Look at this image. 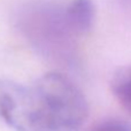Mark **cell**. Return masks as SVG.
Returning <instances> with one entry per match:
<instances>
[{
	"mask_svg": "<svg viewBox=\"0 0 131 131\" xmlns=\"http://www.w3.org/2000/svg\"><path fill=\"white\" fill-rule=\"evenodd\" d=\"M63 12L72 35L86 34L93 26L94 5L92 0H71Z\"/></svg>",
	"mask_w": 131,
	"mask_h": 131,
	"instance_id": "cell-3",
	"label": "cell"
},
{
	"mask_svg": "<svg viewBox=\"0 0 131 131\" xmlns=\"http://www.w3.org/2000/svg\"><path fill=\"white\" fill-rule=\"evenodd\" d=\"M92 131H131V128L124 122L111 119L97 124Z\"/></svg>",
	"mask_w": 131,
	"mask_h": 131,
	"instance_id": "cell-5",
	"label": "cell"
},
{
	"mask_svg": "<svg viewBox=\"0 0 131 131\" xmlns=\"http://www.w3.org/2000/svg\"><path fill=\"white\" fill-rule=\"evenodd\" d=\"M110 88L119 103L131 113V65L116 70L111 77Z\"/></svg>",
	"mask_w": 131,
	"mask_h": 131,
	"instance_id": "cell-4",
	"label": "cell"
},
{
	"mask_svg": "<svg viewBox=\"0 0 131 131\" xmlns=\"http://www.w3.org/2000/svg\"><path fill=\"white\" fill-rule=\"evenodd\" d=\"M34 86L42 96L56 131L75 130L86 121V97L66 75L49 72L38 78Z\"/></svg>",
	"mask_w": 131,
	"mask_h": 131,
	"instance_id": "cell-1",
	"label": "cell"
},
{
	"mask_svg": "<svg viewBox=\"0 0 131 131\" xmlns=\"http://www.w3.org/2000/svg\"><path fill=\"white\" fill-rule=\"evenodd\" d=\"M0 121L15 131H54L53 123L35 86L0 79Z\"/></svg>",
	"mask_w": 131,
	"mask_h": 131,
	"instance_id": "cell-2",
	"label": "cell"
}]
</instances>
